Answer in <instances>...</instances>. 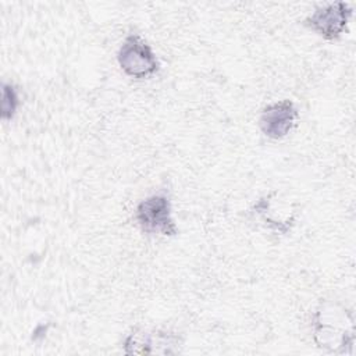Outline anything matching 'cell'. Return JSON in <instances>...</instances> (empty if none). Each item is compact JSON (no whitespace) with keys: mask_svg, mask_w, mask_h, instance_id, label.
Returning a JSON list of instances; mask_svg holds the SVG:
<instances>
[{"mask_svg":"<svg viewBox=\"0 0 356 356\" xmlns=\"http://www.w3.org/2000/svg\"><path fill=\"white\" fill-rule=\"evenodd\" d=\"M298 118V110L291 100H281L264 107L260 115V128L266 136L281 139L289 134Z\"/></svg>","mask_w":356,"mask_h":356,"instance_id":"cell-5","label":"cell"},{"mask_svg":"<svg viewBox=\"0 0 356 356\" xmlns=\"http://www.w3.org/2000/svg\"><path fill=\"white\" fill-rule=\"evenodd\" d=\"M139 227L149 234L174 236L178 228L171 217V203L165 195H152L143 199L135 213Z\"/></svg>","mask_w":356,"mask_h":356,"instance_id":"cell-3","label":"cell"},{"mask_svg":"<svg viewBox=\"0 0 356 356\" xmlns=\"http://www.w3.org/2000/svg\"><path fill=\"white\" fill-rule=\"evenodd\" d=\"M350 15V7L343 1H337L318 7L306 18L305 24L325 39H337L343 32Z\"/></svg>","mask_w":356,"mask_h":356,"instance_id":"cell-4","label":"cell"},{"mask_svg":"<svg viewBox=\"0 0 356 356\" xmlns=\"http://www.w3.org/2000/svg\"><path fill=\"white\" fill-rule=\"evenodd\" d=\"M17 89L11 83H3L1 86V118L11 120L18 107Z\"/></svg>","mask_w":356,"mask_h":356,"instance_id":"cell-6","label":"cell"},{"mask_svg":"<svg viewBox=\"0 0 356 356\" xmlns=\"http://www.w3.org/2000/svg\"><path fill=\"white\" fill-rule=\"evenodd\" d=\"M353 317L338 305H325L316 314L314 339L320 348L343 353L353 346Z\"/></svg>","mask_w":356,"mask_h":356,"instance_id":"cell-1","label":"cell"},{"mask_svg":"<svg viewBox=\"0 0 356 356\" xmlns=\"http://www.w3.org/2000/svg\"><path fill=\"white\" fill-rule=\"evenodd\" d=\"M118 64L122 71L142 79L159 70V61L150 46L139 35H128L118 50Z\"/></svg>","mask_w":356,"mask_h":356,"instance_id":"cell-2","label":"cell"}]
</instances>
